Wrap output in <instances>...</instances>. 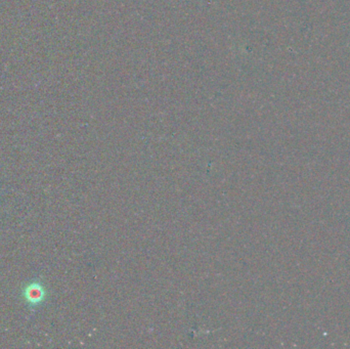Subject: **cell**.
<instances>
[{
	"label": "cell",
	"instance_id": "cell-1",
	"mask_svg": "<svg viewBox=\"0 0 350 349\" xmlns=\"http://www.w3.org/2000/svg\"><path fill=\"white\" fill-rule=\"evenodd\" d=\"M25 297L31 304H37L44 297V290L41 285L32 284L25 290Z\"/></svg>",
	"mask_w": 350,
	"mask_h": 349
}]
</instances>
